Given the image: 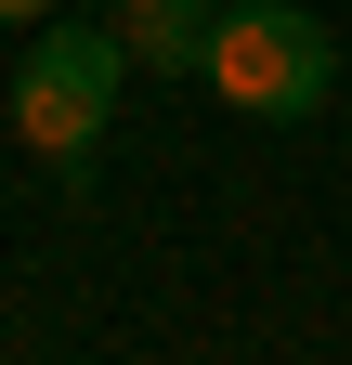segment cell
<instances>
[{"label":"cell","mask_w":352,"mask_h":365,"mask_svg":"<svg viewBox=\"0 0 352 365\" xmlns=\"http://www.w3.org/2000/svg\"><path fill=\"white\" fill-rule=\"evenodd\" d=\"M118 78H130V39L118 26H26V66H14V130L39 157H53L66 182H92V144L118 118Z\"/></svg>","instance_id":"obj_1"},{"label":"cell","mask_w":352,"mask_h":365,"mask_svg":"<svg viewBox=\"0 0 352 365\" xmlns=\"http://www.w3.org/2000/svg\"><path fill=\"white\" fill-rule=\"evenodd\" d=\"M209 91H222L235 118H314L339 91V39L300 14V0H222V26H209Z\"/></svg>","instance_id":"obj_2"},{"label":"cell","mask_w":352,"mask_h":365,"mask_svg":"<svg viewBox=\"0 0 352 365\" xmlns=\"http://www.w3.org/2000/svg\"><path fill=\"white\" fill-rule=\"evenodd\" d=\"M209 0H118V39H130V66H157V78H209Z\"/></svg>","instance_id":"obj_3"},{"label":"cell","mask_w":352,"mask_h":365,"mask_svg":"<svg viewBox=\"0 0 352 365\" xmlns=\"http://www.w3.org/2000/svg\"><path fill=\"white\" fill-rule=\"evenodd\" d=\"M0 26H53V0H0Z\"/></svg>","instance_id":"obj_4"}]
</instances>
